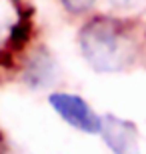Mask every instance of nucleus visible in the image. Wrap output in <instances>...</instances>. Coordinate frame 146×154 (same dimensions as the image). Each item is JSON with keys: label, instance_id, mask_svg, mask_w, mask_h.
<instances>
[{"label": "nucleus", "instance_id": "nucleus-1", "mask_svg": "<svg viewBox=\"0 0 146 154\" xmlns=\"http://www.w3.org/2000/svg\"><path fill=\"white\" fill-rule=\"evenodd\" d=\"M78 44L86 62L98 72L126 70L138 54L136 38L116 18H92L80 30Z\"/></svg>", "mask_w": 146, "mask_h": 154}, {"label": "nucleus", "instance_id": "nucleus-2", "mask_svg": "<svg viewBox=\"0 0 146 154\" xmlns=\"http://www.w3.org/2000/svg\"><path fill=\"white\" fill-rule=\"evenodd\" d=\"M50 106L60 114L62 120H66L70 126L86 132V134H100L102 118L86 104L84 98L68 92H56L50 94Z\"/></svg>", "mask_w": 146, "mask_h": 154}, {"label": "nucleus", "instance_id": "nucleus-3", "mask_svg": "<svg viewBox=\"0 0 146 154\" xmlns=\"http://www.w3.org/2000/svg\"><path fill=\"white\" fill-rule=\"evenodd\" d=\"M104 142L114 154H140V138L136 126L128 120L108 114L102 118L100 130Z\"/></svg>", "mask_w": 146, "mask_h": 154}, {"label": "nucleus", "instance_id": "nucleus-4", "mask_svg": "<svg viewBox=\"0 0 146 154\" xmlns=\"http://www.w3.org/2000/svg\"><path fill=\"white\" fill-rule=\"evenodd\" d=\"M18 26L16 0H0V44L6 38L14 36Z\"/></svg>", "mask_w": 146, "mask_h": 154}, {"label": "nucleus", "instance_id": "nucleus-5", "mask_svg": "<svg viewBox=\"0 0 146 154\" xmlns=\"http://www.w3.org/2000/svg\"><path fill=\"white\" fill-rule=\"evenodd\" d=\"M60 2L64 4V8L68 12H74V14H80V12L88 10L90 6L94 4V0H60Z\"/></svg>", "mask_w": 146, "mask_h": 154}, {"label": "nucleus", "instance_id": "nucleus-6", "mask_svg": "<svg viewBox=\"0 0 146 154\" xmlns=\"http://www.w3.org/2000/svg\"><path fill=\"white\" fill-rule=\"evenodd\" d=\"M116 8H134V6H138L140 2H144V0H110Z\"/></svg>", "mask_w": 146, "mask_h": 154}, {"label": "nucleus", "instance_id": "nucleus-7", "mask_svg": "<svg viewBox=\"0 0 146 154\" xmlns=\"http://www.w3.org/2000/svg\"><path fill=\"white\" fill-rule=\"evenodd\" d=\"M0 154H22V152L16 150L12 144H8V142H0Z\"/></svg>", "mask_w": 146, "mask_h": 154}]
</instances>
